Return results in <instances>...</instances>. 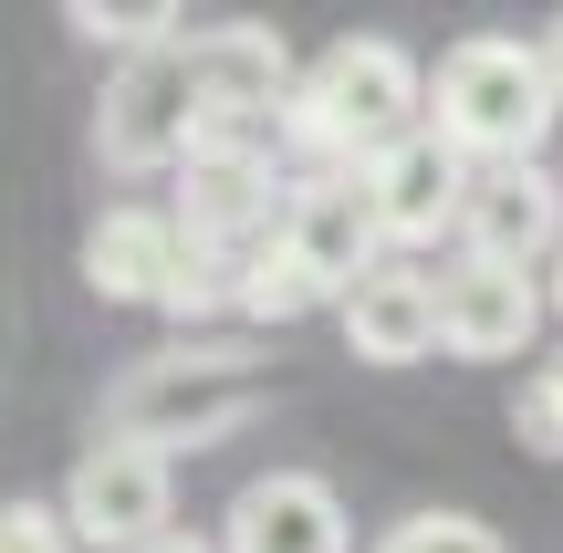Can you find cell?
<instances>
[{
	"label": "cell",
	"mask_w": 563,
	"mask_h": 553,
	"mask_svg": "<svg viewBox=\"0 0 563 553\" xmlns=\"http://www.w3.org/2000/svg\"><path fill=\"white\" fill-rule=\"evenodd\" d=\"M532 42H543V63H553V95H563V11H553V21H543Z\"/></svg>",
	"instance_id": "obj_19"
},
{
	"label": "cell",
	"mask_w": 563,
	"mask_h": 553,
	"mask_svg": "<svg viewBox=\"0 0 563 553\" xmlns=\"http://www.w3.org/2000/svg\"><path fill=\"white\" fill-rule=\"evenodd\" d=\"M167 501H178V480H167V460L136 450V439H95V450L74 460V480H63V512H74V533L95 553H136V543L178 533Z\"/></svg>",
	"instance_id": "obj_6"
},
{
	"label": "cell",
	"mask_w": 563,
	"mask_h": 553,
	"mask_svg": "<svg viewBox=\"0 0 563 553\" xmlns=\"http://www.w3.org/2000/svg\"><path fill=\"white\" fill-rule=\"evenodd\" d=\"M543 292H553V313H563V262H553V272H543Z\"/></svg>",
	"instance_id": "obj_20"
},
{
	"label": "cell",
	"mask_w": 563,
	"mask_h": 553,
	"mask_svg": "<svg viewBox=\"0 0 563 553\" xmlns=\"http://www.w3.org/2000/svg\"><path fill=\"white\" fill-rule=\"evenodd\" d=\"M365 188H376V220H386V241H397V262H407V251H428V241H460L481 167H470L439 125H418L407 146H386V157L365 167Z\"/></svg>",
	"instance_id": "obj_8"
},
{
	"label": "cell",
	"mask_w": 563,
	"mask_h": 553,
	"mask_svg": "<svg viewBox=\"0 0 563 553\" xmlns=\"http://www.w3.org/2000/svg\"><path fill=\"white\" fill-rule=\"evenodd\" d=\"M543 303H553V292L532 283V272H501V262H449V272H439L449 355H470V366H511V355H532Z\"/></svg>",
	"instance_id": "obj_10"
},
{
	"label": "cell",
	"mask_w": 563,
	"mask_h": 553,
	"mask_svg": "<svg viewBox=\"0 0 563 553\" xmlns=\"http://www.w3.org/2000/svg\"><path fill=\"white\" fill-rule=\"evenodd\" d=\"M418 125H428V74H418V53L386 42V32H344L292 95V146L313 167H355V178L386 146H407Z\"/></svg>",
	"instance_id": "obj_2"
},
{
	"label": "cell",
	"mask_w": 563,
	"mask_h": 553,
	"mask_svg": "<svg viewBox=\"0 0 563 553\" xmlns=\"http://www.w3.org/2000/svg\"><path fill=\"white\" fill-rule=\"evenodd\" d=\"M220 553H355V533H344L334 480H313V471H262V480H241V501H230Z\"/></svg>",
	"instance_id": "obj_11"
},
{
	"label": "cell",
	"mask_w": 563,
	"mask_h": 553,
	"mask_svg": "<svg viewBox=\"0 0 563 553\" xmlns=\"http://www.w3.org/2000/svg\"><path fill=\"white\" fill-rule=\"evenodd\" d=\"M376 553H511L501 533H490L481 512H407L397 533H386Z\"/></svg>",
	"instance_id": "obj_15"
},
{
	"label": "cell",
	"mask_w": 563,
	"mask_h": 553,
	"mask_svg": "<svg viewBox=\"0 0 563 553\" xmlns=\"http://www.w3.org/2000/svg\"><path fill=\"white\" fill-rule=\"evenodd\" d=\"M334 324H344V345H355L365 366H418V355H439V345H449V324H439V272L386 262L376 283L344 292Z\"/></svg>",
	"instance_id": "obj_13"
},
{
	"label": "cell",
	"mask_w": 563,
	"mask_h": 553,
	"mask_svg": "<svg viewBox=\"0 0 563 553\" xmlns=\"http://www.w3.org/2000/svg\"><path fill=\"white\" fill-rule=\"evenodd\" d=\"M313 303H334V292H323L313 272L292 262V241L272 230V241H262V251L241 262V324H302Z\"/></svg>",
	"instance_id": "obj_14"
},
{
	"label": "cell",
	"mask_w": 563,
	"mask_h": 553,
	"mask_svg": "<svg viewBox=\"0 0 563 553\" xmlns=\"http://www.w3.org/2000/svg\"><path fill=\"white\" fill-rule=\"evenodd\" d=\"M553 115H563L553 63H543V42H522V32H470V42H449L439 74H428V125H439L470 167H543Z\"/></svg>",
	"instance_id": "obj_1"
},
{
	"label": "cell",
	"mask_w": 563,
	"mask_h": 553,
	"mask_svg": "<svg viewBox=\"0 0 563 553\" xmlns=\"http://www.w3.org/2000/svg\"><path fill=\"white\" fill-rule=\"evenodd\" d=\"M460 262H501V272L563 262V188H553V167H481L470 220H460Z\"/></svg>",
	"instance_id": "obj_9"
},
{
	"label": "cell",
	"mask_w": 563,
	"mask_h": 553,
	"mask_svg": "<svg viewBox=\"0 0 563 553\" xmlns=\"http://www.w3.org/2000/svg\"><path fill=\"white\" fill-rule=\"evenodd\" d=\"M282 241H292V262L313 272L323 292H334V313H344L355 283H376V272L397 262V241H386V220H376V188H365L355 167H302L292 209H282Z\"/></svg>",
	"instance_id": "obj_5"
},
{
	"label": "cell",
	"mask_w": 563,
	"mask_h": 553,
	"mask_svg": "<svg viewBox=\"0 0 563 553\" xmlns=\"http://www.w3.org/2000/svg\"><path fill=\"white\" fill-rule=\"evenodd\" d=\"M178 272H188L178 209H104V220L84 230V283H95V303H167Z\"/></svg>",
	"instance_id": "obj_12"
},
{
	"label": "cell",
	"mask_w": 563,
	"mask_h": 553,
	"mask_svg": "<svg viewBox=\"0 0 563 553\" xmlns=\"http://www.w3.org/2000/svg\"><path fill=\"white\" fill-rule=\"evenodd\" d=\"M136 553H220V533H157V543H136Z\"/></svg>",
	"instance_id": "obj_18"
},
{
	"label": "cell",
	"mask_w": 563,
	"mask_h": 553,
	"mask_svg": "<svg viewBox=\"0 0 563 553\" xmlns=\"http://www.w3.org/2000/svg\"><path fill=\"white\" fill-rule=\"evenodd\" d=\"M84 533H74V512L63 501H11L0 512V553H74Z\"/></svg>",
	"instance_id": "obj_17"
},
{
	"label": "cell",
	"mask_w": 563,
	"mask_h": 553,
	"mask_svg": "<svg viewBox=\"0 0 563 553\" xmlns=\"http://www.w3.org/2000/svg\"><path fill=\"white\" fill-rule=\"evenodd\" d=\"M511 429H522V450L563 460V355H543V366L522 376V397H511Z\"/></svg>",
	"instance_id": "obj_16"
},
{
	"label": "cell",
	"mask_w": 563,
	"mask_h": 553,
	"mask_svg": "<svg viewBox=\"0 0 563 553\" xmlns=\"http://www.w3.org/2000/svg\"><path fill=\"white\" fill-rule=\"evenodd\" d=\"M199 125H209V63H199V32H188V42H167V53L104 74L95 157L115 167V178H157V167L199 157Z\"/></svg>",
	"instance_id": "obj_4"
},
{
	"label": "cell",
	"mask_w": 563,
	"mask_h": 553,
	"mask_svg": "<svg viewBox=\"0 0 563 553\" xmlns=\"http://www.w3.org/2000/svg\"><path fill=\"white\" fill-rule=\"evenodd\" d=\"M272 408V376L251 366L241 345H167L146 355V366L115 376V397H104V439H136V450H220L230 429H251V418Z\"/></svg>",
	"instance_id": "obj_3"
},
{
	"label": "cell",
	"mask_w": 563,
	"mask_h": 553,
	"mask_svg": "<svg viewBox=\"0 0 563 553\" xmlns=\"http://www.w3.org/2000/svg\"><path fill=\"white\" fill-rule=\"evenodd\" d=\"M282 209H292L282 157H188L178 167V230H188V251H209V262H251V251L282 230Z\"/></svg>",
	"instance_id": "obj_7"
}]
</instances>
